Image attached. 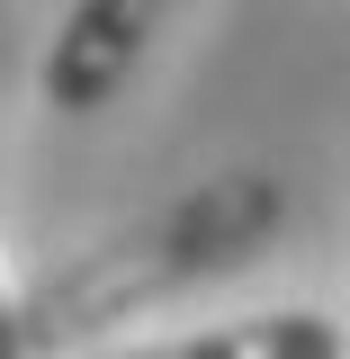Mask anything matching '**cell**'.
<instances>
[{
    "label": "cell",
    "instance_id": "1",
    "mask_svg": "<svg viewBox=\"0 0 350 359\" xmlns=\"http://www.w3.org/2000/svg\"><path fill=\"white\" fill-rule=\"evenodd\" d=\"M288 224V189L269 171H224V180H198L189 198H171L162 216H144L135 233L81 252L72 269H54L36 297L18 306L27 323V351L36 359H72L81 341H99L108 323H135V314L171 306L189 287H207L224 269L261 261Z\"/></svg>",
    "mask_w": 350,
    "mask_h": 359
},
{
    "label": "cell",
    "instance_id": "2",
    "mask_svg": "<svg viewBox=\"0 0 350 359\" xmlns=\"http://www.w3.org/2000/svg\"><path fill=\"white\" fill-rule=\"evenodd\" d=\"M162 9H171V0H72L63 36H54V54H45V108L99 117V108L126 90V72L144 63Z\"/></svg>",
    "mask_w": 350,
    "mask_h": 359
},
{
    "label": "cell",
    "instance_id": "3",
    "mask_svg": "<svg viewBox=\"0 0 350 359\" xmlns=\"http://www.w3.org/2000/svg\"><path fill=\"white\" fill-rule=\"evenodd\" d=\"M108 359H350V341L332 314L278 306L252 323H216V332H180V341H144V351H108Z\"/></svg>",
    "mask_w": 350,
    "mask_h": 359
},
{
    "label": "cell",
    "instance_id": "4",
    "mask_svg": "<svg viewBox=\"0 0 350 359\" xmlns=\"http://www.w3.org/2000/svg\"><path fill=\"white\" fill-rule=\"evenodd\" d=\"M0 359H36V351H27V323H18L9 297H0Z\"/></svg>",
    "mask_w": 350,
    "mask_h": 359
}]
</instances>
